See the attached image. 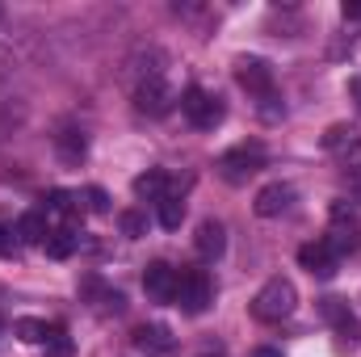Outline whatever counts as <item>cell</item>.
<instances>
[{
  "mask_svg": "<svg viewBox=\"0 0 361 357\" xmlns=\"http://www.w3.org/2000/svg\"><path fill=\"white\" fill-rule=\"evenodd\" d=\"M294 307H298V290H294V282H290V277H269V282L257 290V298H252V315H257V320H265V324L286 320Z\"/></svg>",
  "mask_w": 361,
  "mask_h": 357,
  "instance_id": "cell-1",
  "label": "cell"
},
{
  "mask_svg": "<svg viewBox=\"0 0 361 357\" xmlns=\"http://www.w3.org/2000/svg\"><path fill=\"white\" fill-rule=\"evenodd\" d=\"M180 114L197 126V131H214L219 122H223V101L214 97V92H206V89H185L180 92Z\"/></svg>",
  "mask_w": 361,
  "mask_h": 357,
  "instance_id": "cell-2",
  "label": "cell"
},
{
  "mask_svg": "<svg viewBox=\"0 0 361 357\" xmlns=\"http://www.w3.org/2000/svg\"><path fill=\"white\" fill-rule=\"evenodd\" d=\"M324 240L336 248V257L353 253L361 244V219H357V210H353V202H332V227H328Z\"/></svg>",
  "mask_w": 361,
  "mask_h": 357,
  "instance_id": "cell-3",
  "label": "cell"
},
{
  "mask_svg": "<svg viewBox=\"0 0 361 357\" xmlns=\"http://www.w3.org/2000/svg\"><path fill=\"white\" fill-rule=\"evenodd\" d=\"M214 303V286L206 277V269H185L177 282V307L185 315H202Z\"/></svg>",
  "mask_w": 361,
  "mask_h": 357,
  "instance_id": "cell-4",
  "label": "cell"
},
{
  "mask_svg": "<svg viewBox=\"0 0 361 357\" xmlns=\"http://www.w3.org/2000/svg\"><path fill=\"white\" fill-rule=\"evenodd\" d=\"M219 169H223L227 181H248L252 173L265 169V147H261V143H240V147H231V152L219 160Z\"/></svg>",
  "mask_w": 361,
  "mask_h": 357,
  "instance_id": "cell-5",
  "label": "cell"
},
{
  "mask_svg": "<svg viewBox=\"0 0 361 357\" xmlns=\"http://www.w3.org/2000/svg\"><path fill=\"white\" fill-rule=\"evenodd\" d=\"M235 80H240V89H248L252 97H273V68H269V59H261V55L235 59Z\"/></svg>",
  "mask_w": 361,
  "mask_h": 357,
  "instance_id": "cell-6",
  "label": "cell"
},
{
  "mask_svg": "<svg viewBox=\"0 0 361 357\" xmlns=\"http://www.w3.org/2000/svg\"><path fill=\"white\" fill-rule=\"evenodd\" d=\"M173 105H177V97H173V89H169L160 76H156V80H143V85L135 89V109L147 114V118H164Z\"/></svg>",
  "mask_w": 361,
  "mask_h": 357,
  "instance_id": "cell-7",
  "label": "cell"
},
{
  "mask_svg": "<svg viewBox=\"0 0 361 357\" xmlns=\"http://www.w3.org/2000/svg\"><path fill=\"white\" fill-rule=\"evenodd\" d=\"M135 349H143L147 357H169L177 353V337L169 324H139L135 328Z\"/></svg>",
  "mask_w": 361,
  "mask_h": 357,
  "instance_id": "cell-8",
  "label": "cell"
},
{
  "mask_svg": "<svg viewBox=\"0 0 361 357\" xmlns=\"http://www.w3.org/2000/svg\"><path fill=\"white\" fill-rule=\"evenodd\" d=\"M177 282H180V269L164 265V261L143 269V290L152 298H160V303H177Z\"/></svg>",
  "mask_w": 361,
  "mask_h": 357,
  "instance_id": "cell-9",
  "label": "cell"
},
{
  "mask_svg": "<svg viewBox=\"0 0 361 357\" xmlns=\"http://www.w3.org/2000/svg\"><path fill=\"white\" fill-rule=\"evenodd\" d=\"M336 248L328 244V240H311V244H302L298 248V265L307 269V273H315V277H332L336 273Z\"/></svg>",
  "mask_w": 361,
  "mask_h": 357,
  "instance_id": "cell-10",
  "label": "cell"
},
{
  "mask_svg": "<svg viewBox=\"0 0 361 357\" xmlns=\"http://www.w3.org/2000/svg\"><path fill=\"white\" fill-rule=\"evenodd\" d=\"M290 202H294V185H286V181H273V185H265V189L257 193L252 210H257L261 219H277L281 210H290Z\"/></svg>",
  "mask_w": 361,
  "mask_h": 357,
  "instance_id": "cell-11",
  "label": "cell"
},
{
  "mask_svg": "<svg viewBox=\"0 0 361 357\" xmlns=\"http://www.w3.org/2000/svg\"><path fill=\"white\" fill-rule=\"evenodd\" d=\"M193 248H197V257L219 261V257H223V248H227V231H223V223L202 219V223H197V236H193Z\"/></svg>",
  "mask_w": 361,
  "mask_h": 357,
  "instance_id": "cell-12",
  "label": "cell"
},
{
  "mask_svg": "<svg viewBox=\"0 0 361 357\" xmlns=\"http://www.w3.org/2000/svg\"><path fill=\"white\" fill-rule=\"evenodd\" d=\"M324 152H332V156H349V152H361V135L353 122H332L328 131H324Z\"/></svg>",
  "mask_w": 361,
  "mask_h": 357,
  "instance_id": "cell-13",
  "label": "cell"
},
{
  "mask_svg": "<svg viewBox=\"0 0 361 357\" xmlns=\"http://www.w3.org/2000/svg\"><path fill=\"white\" fill-rule=\"evenodd\" d=\"M80 294H85L89 303H97L101 311H114V315L126 307V294H122V290H109V286H101V277H85V282H80Z\"/></svg>",
  "mask_w": 361,
  "mask_h": 357,
  "instance_id": "cell-14",
  "label": "cell"
},
{
  "mask_svg": "<svg viewBox=\"0 0 361 357\" xmlns=\"http://www.w3.org/2000/svg\"><path fill=\"white\" fill-rule=\"evenodd\" d=\"M319 315L332 324V328H341V332H349V341H357V320H353V311H349V303L345 298H319Z\"/></svg>",
  "mask_w": 361,
  "mask_h": 357,
  "instance_id": "cell-15",
  "label": "cell"
},
{
  "mask_svg": "<svg viewBox=\"0 0 361 357\" xmlns=\"http://www.w3.org/2000/svg\"><path fill=\"white\" fill-rule=\"evenodd\" d=\"M55 147H59V160H63V164H80V160L89 156V135L76 131V126H68V131L55 135Z\"/></svg>",
  "mask_w": 361,
  "mask_h": 357,
  "instance_id": "cell-16",
  "label": "cell"
},
{
  "mask_svg": "<svg viewBox=\"0 0 361 357\" xmlns=\"http://www.w3.org/2000/svg\"><path fill=\"white\" fill-rule=\"evenodd\" d=\"M13 231H17V240H21V244H42V240L51 236V227H47V214H42V210H30V214H21Z\"/></svg>",
  "mask_w": 361,
  "mask_h": 357,
  "instance_id": "cell-17",
  "label": "cell"
},
{
  "mask_svg": "<svg viewBox=\"0 0 361 357\" xmlns=\"http://www.w3.org/2000/svg\"><path fill=\"white\" fill-rule=\"evenodd\" d=\"M76 244H80V236H76L72 227H55V231L42 240V248H47L51 261H68V257L76 253Z\"/></svg>",
  "mask_w": 361,
  "mask_h": 357,
  "instance_id": "cell-18",
  "label": "cell"
},
{
  "mask_svg": "<svg viewBox=\"0 0 361 357\" xmlns=\"http://www.w3.org/2000/svg\"><path fill=\"white\" fill-rule=\"evenodd\" d=\"M13 332H17L25 345H47V341L55 337V324H47V320H38V315H21V320L13 324Z\"/></svg>",
  "mask_w": 361,
  "mask_h": 357,
  "instance_id": "cell-19",
  "label": "cell"
},
{
  "mask_svg": "<svg viewBox=\"0 0 361 357\" xmlns=\"http://www.w3.org/2000/svg\"><path fill=\"white\" fill-rule=\"evenodd\" d=\"M135 193L160 202V198L169 193V173H164V169H147V173H139V177H135Z\"/></svg>",
  "mask_w": 361,
  "mask_h": 357,
  "instance_id": "cell-20",
  "label": "cell"
},
{
  "mask_svg": "<svg viewBox=\"0 0 361 357\" xmlns=\"http://www.w3.org/2000/svg\"><path fill=\"white\" fill-rule=\"evenodd\" d=\"M76 210H80V198H76V193H68V189H51V193H47V214L72 219Z\"/></svg>",
  "mask_w": 361,
  "mask_h": 357,
  "instance_id": "cell-21",
  "label": "cell"
},
{
  "mask_svg": "<svg viewBox=\"0 0 361 357\" xmlns=\"http://www.w3.org/2000/svg\"><path fill=\"white\" fill-rule=\"evenodd\" d=\"M118 227H122L126 240H139V236H147V214L143 210H122L118 214Z\"/></svg>",
  "mask_w": 361,
  "mask_h": 357,
  "instance_id": "cell-22",
  "label": "cell"
},
{
  "mask_svg": "<svg viewBox=\"0 0 361 357\" xmlns=\"http://www.w3.org/2000/svg\"><path fill=\"white\" fill-rule=\"evenodd\" d=\"M180 219H185V202L173 198V193H164V198H160V223H164L169 231H177Z\"/></svg>",
  "mask_w": 361,
  "mask_h": 357,
  "instance_id": "cell-23",
  "label": "cell"
},
{
  "mask_svg": "<svg viewBox=\"0 0 361 357\" xmlns=\"http://www.w3.org/2000/svg\"><path fill=\"white\" fill-rule=\"evenodd\" d=\"M85 206H89L92 214H105V210H109V193H105L101 185H89V189H85Z\"/></svg>",
  "mask_w": 361,
  "mask_h": 357,
  "instance_id": "cell-24",
  "label": "cell"
},
{
  "mask_svg": "<svg viewBox=\"0 0 361 357\" xmlns=\"http://www.w3.org/2000/svg\"><path fill=\"white\" fill-rule=\"evenodd\" d=\"M47 357H72V337L63 328H55V337L47 341Z\"/></svg>",
  "mask_w": 361,
  "mask_h": 357,
  "instance_id": "cell-25",
  "label": "cell"
},
{
  "mask_svg": "<svg viewBox=\"0 0 361 357\" xmlns=\"http://www.w3.org/2000/svg\"><path fill=\"white\" fill-rule=\"evenodd\" d=\"M261 114H265V118H269V122H277V118H281V114H286V105H281V101H277V92H273V97H261Z\"/></svg>",
  "mask_w": 361,
  "mask_h": 357,
  "instance_id": "cell-26",
  "label": "cell"
},
{
  "mask_svg": "<svg viewBox=\"0 0 361 357\" xmlns=\"http://www.w3.org/2000/svg\"><path fill=\"white\" fill-rule=\"evenodd\" d=\"M17 248V231L13 227H0V257H8Z\"/></svg>",
  "mask_w": 361,
  "mask_h": 357,
  "instance_id": "cell-27",
  "label": "cell"
},
{
  "mask_svg": "<svg viewBox=\"0 0 361 357\" xmlns=\"http://www.w3.org/2000/svg\"><path fill=\"white\" fill-rule=\"evenodd\" d=\"M349 21H361V0H345V8H341Z\"/></svg>",
  "mask_w": 361,
  "mask_h": 357,
  "instance_id": "cell-28",
  "label": "cell"
},
{
  "mask_svg": "<svg viewBox=\"0 0 361 357\" xmlns=\"http://www.w3.org/2000/svg\"><path fill=\"white\" fill-rule=\"evenodd\" d=\"M252 357H281L277 349H252Z\"/></svg>",
  "mask_w": 361,
  "mask_h": 357,
  "instance_id": "cell-29",
  "label": "cell"
},
{
  "mask_svg": "<svg viewBox=\"0 0 361 357\" xmlns=\"http://www.w3.org/2000/svg\"><path fill=\"white\" fill-rule=\"evenodd\" d=\"M349 89H353V97H361V76L353 80V85H349Z\"/></svg>",
  "mask_w": 361,
  "mask_h": 357,
  "instance_id": "cell-30",
  "label": "cell"
},
{
  "mask_svg": "<svg viewBox=\"0 0 361 357\" xmlns=\"http://www.w3.org/2000/svg\"><path fill=\"white\" fill-rule=\"evenodd\" d=\"M357 198H361V181H357Z\"/></svg>",
  "mask_w": 361,
  "mask_h": 357,
  "instance_id": "cell-31",
  "label": "cell"
},
{
  "mask_svg": "<svg viewBox=\"0 0 361 357\" xmlns=\"http://www.w3.org/2000/svg\"><path fill=\"white\" fill-rule=\"evenodd\" d=\"M206 357H210V353H206Z\"/></svg>",
  "mask_w": 361,
  "mask_h": 357,
  "instance_id": "cell-32",
  "label": "cell"
}]
</instances>
